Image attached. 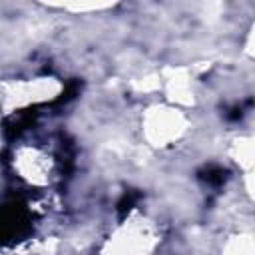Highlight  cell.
Listing matches in <instances>:
<instances>
[{"mask_svg":"<svg viewBox=\"0 0 255 255\" xmlns=\"http://www.w3.org/2000/svg\"><path fill=\"white\" fill-rule=\"evenodd\" d=\"M78 90H80V82L78 80H72L68 86H66V90L52 102V106H62V104H66V102H70V100H74L76 98V94H78Z\"/></svg>","mask_w":255,"mask_h":255,"instance_id":"obj_5","label":"cell"},{"mask_svg":"<svg viewBox=\"0 0 255 255\" xmlns=\"http://www.w3.org/2000/svg\"><path fill=\"white\" fill-rule=\"evenodd\" d=\"M199 179H203L205 183H209V185H213V187H219V185L225 183L227 171H225L223 167H219V165H207L205 169L199 171Z\"/></svg>","mask_w":255,"mask_h":255,"instance_id":"obj_3","label":"cell"},{"mask_svg":"<svg viewBox=\"0 0 255 255\" xmlns=\"http://www.w3.org/2000/svg\"><path fill=\"white\" fill-rule=\"evenodd\" d=\"M139 197H141V193L135 191V189H128V191L120 197V201H118V205H116V211H118L120 219H124V217L135 207V203L139 201Z\"/></svg>","mask_w":255,"mask_h":255,"instance_id":"obj_4","label":"cell"},{"mask_svg":"<svg viewBox=\"0 0 255 255\" xmlns=\"http://www.w3.org/2000/svg\"><path fill=\"white\" fill-rule=\"evenodd\" d=\"M36 118H38V106H32V108H26V110H20V112L12 114L4 122V135H6V139L12 141L18 135H22V131L32 128Z\"/></svg>","mask_w":255,"mask_h":255,"instance_id":"obj_2","label":"cell"},{"mask_svg":"<svg viewBox=\"0 0 255 255\" xmlns=\"http://www.w3.org/2000/svg\"><path fill=\"white\" fill-rule=\"evenodd\" d=\"M32 231V217L26 205L12 201L0 207V245L22 241Z\"/></svg>","mask_w":255,"mask_h":255,"instance_id":"obj_1","label":"cell"}]
</instances>
